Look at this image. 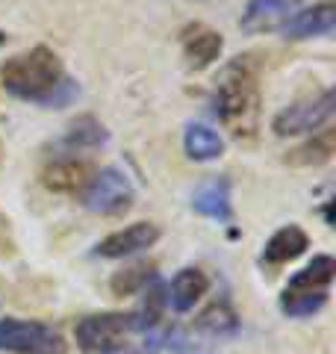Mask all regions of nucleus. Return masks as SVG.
Listing matches in <instances>:
<instances>
[{"mask_svg":"<svg viewBox=\"0 0 336 354\" xmlns=\"http://www.w3.org/2000/svg\"><path fill=\"white\" fill-rule=\"evenodd\" d=\"M0 348L12 354H65L59 330L24 319H0Z\"/></svg>","mask_w":336,"mask_h":354,"instance_id":"4","label":"nucleus"},{"mask_svg":"<svg viewBox=\"0 0 336 354\" xmlns=\"http://www.w3.org/2000/svg\"><path fill=\"white\" fill-rule=\"evenodd\" d=\"M156 239H160V227L151 225V221H136V225H130L124 230H115V234H109L106 239H100L95 251L100 254V257L118 260V257H127V254L151 248Z\"/></svg>","mask_w":336,"mask_h":354,"instance_id":"7","label":"nucleus"},{"mask_svg":"<svg viewBox=\"0 0 336 354\" xmlns=\"http://www.w3.org/2000/svg\"><path fill=\"white\" fill-rule=\"evenodd\" d=\"M198 328L207 330V334H212V337H224V334H233V330L239 328V319L230 310V304L216 301L198 316Z\"/></svg>","mask_w":336,"mask_h":354,"instance_id":"20","label":"nucleus"},{"mask_svg":"<svg viewBox=\"0 0 336 354\" xmlns=\"http://www.w3.org/2000/svg\"><path fill=\"white\" fill-rule=\"evenodd\" d=\"M212 113L236 136H254L260 115V83H256L254 57H236L224 71L212 92Z\"/></svg>","mask_w":336,"mask_h":354,"instance_id":"2","label":"nucleus"},{"mask_svg":"<svg viewBox=\"0 0 336 354\" xmlns=\"http://www.w3.org/2000/svg\"><path fill=\"white\" fill-rule=\"evenodd\" d=\"M286 39H312V36H330L336 30V6L333 3H316L310 9H301L289 21H283Z\"/></svg>","mask_w":336,"mask_h":354,"instance_id":"9","label":"nucleus"},{"mask_svg":"<svg viewBox=\"0 0 336 354\" xmlns=\"http://www.w3.org/2000/svg\"><path fill=\"white\" fill-rule=\"evenodd\" d=\"M0 80H3V88L12 97L50 109L68 106L80 95V86L65 74L59 57L44 44L6 59L3 68H0Z\"/></svg>","mask_w":336,"mask_h":354,"instance_id":"1","label":"nucleus"},{"mask_svg":"<svg viewBox=\"0 0 336 354\" xmlns=\"http://www.w3.org/2000/svg\"><path fill=\"white\" fill-rule=\"evenodd\" d=\"M88 180H92V165L83 160H56L41 171V183L50 192H65V195L83 192Z\"/></svg>","mask_w":336,"mask_h":354,"instance_id":"11","label":"nucleus"},{"mask_svg":"<svg viewBox=\"0 0 336 354\" xmlns=\"http://www.w3.org/2000/svg\"><path fill=\"white\" fill-rule=\"evenodd\" d=\"M328 304V290H286L283 298H280V307H283L286 316L304 319L312 316Z\"/></svg>","mask_w":336,"mask_h":354,"instance_id":"19","label":"nucleus"},{"mask_svg":"<svg viewBox=\"0 0 336 354\" xmlns=\"http://www.w3.org/2000/svg\"><path fill=\"white\" fill-rule=\"evenodd\" d=\"M156 278V272H153V266H148V263H136V266H130V269H121L115 278H112V292L115 295H136V292H142L144 286H148L151 281Z\"/></svg>","mask_w":336,"mask_h":354,"instance_id":"21","label":"nucleus"},{"mask_svg":"<svg viewBox=\"0 0 336 354\" xmlns=\"http://www.w3.org/2000/svg\"><path fill=\"white\" fill-rule=\"evenodd\" d=\"M209 290V278L195 266H189V269L177 272L171 286H168V304H171L177 313H186V310H192L195 301L200 295Z\"/></svg>","mask_w":336,"mask_h":354,"instance_id":"13","label":"nucleus"},{"mask_svg":"<svg viewBox=\"0 0 336 354\" xmlns=\"http://www.w3.org/2000/svg\"><path fill=\"white\" fill-rule=\"evenodd\" d=\"M333 109H336V95L333 88H324L316 97H304V101H295L286 109H280L272 121V130L277 136H295V133L319 130L333 118Z\"/></svg>","mask_w":336,"mask_h":354,"instance_id":"6","label":"nucleus"},{"mask_svg":"<svg viewBox=\"0 0 336 354\" xmlns=\"http://www.w3.org/2000/svg\"><path fill=\"white\" fill-rule=\"evenodd\" d=\"M109 142V133L106 127L100 124L95 115H80L71 121L68 133H65L62 145L71 148V151H83V148H104Z\"/></svg>","mask_w":336,"mask_h":354,"instance_id":"16","label":"nucleus"},{"mask_svg":"<svg viewBox=\"0 0 336 354\" xmlns=\"http://www.w3.org/2000/svg\"><path fill=\"white\" fill-rule=\"evenodd\" d=\"M162 304H165V290L156 283L153 290L148 292V301H144V307L139 310V313H130L133 316V328H136V330L153 328L162 319Z\"/></svg>","mask_w":336,"mask_h":354,"instance_id":"22","label":"nucleus"},{"mask_svg":"<svg viewBox=\"0 0 336 354\" xmlns=\"http://www.w3.org/2000/svg\"><path fill=\"white\" fill-rule=\"evenodd\" d=\"M183 148L189 153V160L209 162V160H218L224 153V139L207 124H189L183 133Z\"/></svg>","mask_w":336,"mask_h":354,"instance_id":"15","label":"nucleus"},{"mask_svg":"<svg viewBox=\"0 0 336 354\" xmlns=\"http://www.w3.org/2000/svg\"><path fill=\"white\" fill-rule=\"evenodd\" d=\"M333 274H336L333 257L321 254V257H316L310 266H304V269L289 278L286 290H328V286L333 283Z\"/></svg>","mask_w":336,"mask_h":354,"instance_id":"17","label":"nucleus"},{"mask_svg":"<svg viewBox=\"0 0 336 354\" xmlns=\"http://www.w3.org/2000/svg\"><path fill=\"white\" fill-rule=\"evenodd\" d=\"M180 41H183V57H186V65L189 68H207L218 59V53L224 48V39L218 30H212L207 24H189L183 27L180 32Z\"/></svg>","mask_w":336,"mask_h":354,"instance_id":"8","label":"nucleus"},{"mask_svg":"<svg viewBox=\"0 0 336 354\" xmlns=\"http://www.w3.org/2000/svg\"><path fill=\"white\" fill-rule=\"evenodd\" d=\"M133 195L136 192H133L130 177L115 165H106L92 174V180L83 189V204L97 216H121L133 207Z\"/></svg>","mask_w":336,"mask_h":354,"instance_id":"3","label":"nucleus"},{"mask_svg":"<svg viewBox=\"0 0 336 354\" xmlns=\"http://www.w3.org/2000/svg\"><path fill=\"white\" fill-rule=\"evenodd\" d=\"M133 330L130 313H95L83 316L74 328L77 346L88 354H112L124 346L127 334Z\"/></svg>","mask_w":336,"mask_h":354,"instance_id":"5","label":"nucleus"},{"mask_svg":"<svg viewBox=\"0 0 336 354\" xmlns=\"http://www.w3.org/2000/svg\"><path fill=\"white\" fill-rule=\"evenodd\" d=\"M192 209L198 216L216 218V221H230L233 207H230V180L224 174L209 177L207 183H200L192 195Z\"/></svg>","mask_w":336,"mask_h":354,"instance_id":"10","label":"nucleus"},{"mask_svg":"<svg viewBox=\"0 0 336 354\" xmlns=\"http://www.w3.org/2000/svg\"><path fill=\"white\" fill-rule=\"evenodd\" d=\"M9 221H3L0 218V257H3V254H12V242H9Z\"/></svg>","mask_w":336,"mask_h":354,"instance_id":"23","label":"nucleus"},{"mask_svg":"<svg viewBox=\"0 0 336 354\" xmlns=\"http://www.w3.org/2000/svg\"><path fill=\"white\" fill-rule=\"evenodd\" d=\"M307 245H310V239H307L304 230H301L298 225H286V227H280L277 234L265 242L263 263H268V266L289 263V260L301 257V254L307 251Z\"/></svg>","mask_w":336,"mask_h":354,"instance_id":"14","label":"nucleus"},{"mask_svg":"<svg viewBox=\"0 0 336 354\" xmlns=\"http://www.w3.org/2000/svg\"><path fill=\"white\" fill-rule=\"evenodd\" d=\"M304 3V0H251L248 9H245L242 15V27L245 30H268V27H277L289 21L298 6Z\"/></svg>","mask_w":336,"mask_h":354,"instance_id":"12","label":"nucleus"},{"mask_svg":"<svg viewBox=\"0 0 336 354\" xmlns=\"http://www.w3.org/2000/svg\"><path fill=\"white\" fill-rule=\"evenodd\" d=\"M333 145H336V136L333 130H321L319 136H312L304 145H298L286 153V162L289 165H324L333 157Z\"/></svg>","mask_w":336,"mask_h":354,"instance_id":"18","label":"nucleus"}]
</instances>
